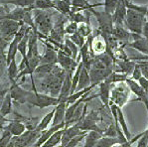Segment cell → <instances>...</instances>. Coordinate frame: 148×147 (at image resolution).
Instances as JSON below:
<instances>
[{"label": "cell", "mask_w": 148, "mask_h": 147, "mask_svg": "<svg viewBox=\"0 0 148 147\" xmlns=\"http://www.w3.org/2000/svg\"><path fill=\"white\" fill-rule=\"evenodd\" d=\"M99 92L97 96L101 98V101H102L104 106L106 107H109V101H110V92H111V89H112V85L110 83H106V81L101 82L99 83Z\"/></svg>", "instance_id": "cell-20"}, {"label": "cell", "mask_w": 148, "mask_h": 147, "mask_svg": "<svg viewBox=\"0 0 148 147\" xmlns=\"http://www.w3.org/2000/svg\"><path fill=\"white\" fill-rule=\"evenodd\" d=\"M9 94H10L13 103L23 105V103H27V99H28L30 92L22 89L17 83H14L11 85L9 89Z\"/></svg>", "instance_id": "cell-10"}, {"label": "cell", "mask_w": 148, "mask_h": 147, "mask_svg": "<svg viewBox=\"0 0 148 147\" xmlns=\"http://www.w3.org/2000/svg\"><path fill=\"white\" fill-rule=\"evenodd\" d=\"M127 8L125 6V0H119L117 7L115 9L114 13L112 14V21L114 25H120L124 26V20L126 17Z\"/></svg>", "instance_id": "cell-17"}, {"label": "cell", "mask_w": 148, "mask_h": 147, "mask_svg": "<svg viewBox=\"0 0 148 147\" xmlns=\"http://www.w3.org/2000/svg\"><path fill=\"white\" fill-rule=\"evenodd\" d=\"M136 147H148V128L142 132L141 137L137 140Z\"/></svg>", "instance_id": "cell-44"}, {"label": "cell", "mask_w": 148, "mask_h": 147, "mask_svg": "<svg viewBox=\"0 0 148 147\" xmlns=\"http://www.w3.org/2000/svg\"><path fill=\"white\" fill-rule=\"evenodd\" d=\"M12 138V135L10 134L7 131H4L2 132V135L0 136V147H6L9 141Z\"/></svg>", "instance_id": "cell-46"}, {"label": "cell", "mask_w": 148, "mask_h": 147, "mask_svg": "<svg viewBox=\"0 0 148 147\" xmlns=\"http://www.w3.org/2000/svg\"><path fill=\"white\" fill-rule=\"evenodd\" d=\"M117 120H118V124H119L122 132H123V134L125 135V137L127 138V140H130L131 133H130V131H129L128 126H127V122H126V120H125L123 111H122L121 107H118V106H117Z\"/></svg>", "instance_id": "cell-27"}, {"label": "cell", "mask_w": 148, "mask_h": 147, "mask_svg": "<svg viewBox=\"0 0 148 147\" xmlns=\"http://www.w3.org/2000/svg\"><path fill=\"white\" fill-rule=\"evenodd\" d=\"M72 74H67L65 80L62 83V88L60 90V94L58 96L59 103H66L71 94V89H72Z\"/></svg>", "instance_id": "cell-19"}, {"label": "cell", "mask_w": 148, "mask_h": 147, "mask_svg": "<svg viewBox=\"0 0 148 147\" xmlns=\"http://www.w3.org/2000/svg\"><path fill=\"white\" fill-rule=\"evenodd\" d=\"M41 133L42 132L38 131L37 129L26 130L20 136H13L11 140L14 144V147H33L40 137Z\"/></svg>", "instance_id": "cell-7"}, {"label": "cell", "mask_w": 148, "mask_h": 147, "mask_svg": "<svg viewBox=\"0 0 148 147\" xmlns=\"http://www.w3.org/2000/svg\"><path fill=\"white\" fill-rule=\"evenodd\" d=\"M125 83H126L127 87L129 88L130 92L137 96V101H140L141 103L145 105V107H146V109H147V113H148V94L147 92L138 85L137 82L131 80L130 78L127 79Z\"/></svg>", "instance_id": "cell-11"}, {"label": "cell", "mask_w": 148, "mask_h": 147, "mask_svg": "<svg viewBox=\"0 0 148 147\" xmlns=\"http://www.w3.org/2000/svg\"><path fill=\"white\" fill-rule=\"evenodd\" d=\"M142 77H143L142 76V72H141V69H140L139 65L136 63L135 67H134L132 73H131V75H130V77H129V78H130L131 80L135 81V82H138V80H139L140 78H142Z\"/></svg>", "instance_id": "cell-45"}, {"label": "cell", "mask_w": 148, "mask_h": 147, "mask_svg": "<svg viewBox=\"0 0 148 147\" xmlns=\"http://www.w3.org/2000/svg\"><path fill=\"white\" fill-rule=\"evenodd\" d=\"M120 143L119 139L117 137H108V136H102L101 139L97 141L95 147H112L114 144Z\"/></svg>", "instance_id": "cell-35"}, {"label": "cell", "mask_w": 148, "mask_h": 147, "mask_svg": "<svg viewBox=\"0 0 148 147\" xmlns=\"http://www.w3.org/2000/svg\"><path fill=\"white\" fill-rule=\"evenodd\" d=\"M141 35H142L144 38H146V39H148V21H147V20L145 21L144 25H143L142 34H141Z\"/></svg>", "instance_id": "cell-53"}, {"label": "cell", "mask_w": 148, "mask_h": 147, "mask_svg": "<svg viewBox=\"0 0 148 147\" xmlns=\"http://www.w3.org/2000/svg\"><path fill=\"white\" fill-rule=\"evenodd\" d=\"M9 44L10 43H8L6 40H4L1 37V35H0V53H5V50L8 48Z\"/></svg>", "instance_id": "cell-51"}, {"label": "cell", "mask_w": 148, "mask_h": 147, "mask_svg": "<svg viewBox=\"0 0 148 147\" xmlns=\"http://www.w3.org/2000/svg\"><path fill=\"white\" fill-rule=\"evenodd\" d=\"M64 129H65V128L55 132L41 147H57L58 146L59 144L61 143V139H62V136H63Z\"/></svg>", "instance_id": "cell-33"}, {"label": "cell", "mask_w": 148, "mask_h": 147, "mask_svg": "<svg viewBox=\"0 0 148 147\" xmlns=\"http://www.w3.org/2000/svg\"><path fill=\"white\" fill-rule=\"evenodd\" d=\"M90 85H92V82H90V74H88V71L85 67H83V69H82V71H81V75H79L78 87H77L76 92L85 90L86 88L90 87Z\"/></svg>", "instance_id": "cell-24"}, {"label": "cell", "mask_w": 148, "mask_h": 147, "mask_svg": "<svg viewBox=\"0 0 148 147\" xmlns=\"http://www.w3.org/2000/svg\"><path fill=\"white\" fill-rule=\"evenodd\" d=\"M54 113H55V108L53 110H51L50 112H48V113L45 115L42 119H41V120L39 121V123H38L37 127H36V129H37L38 131H40V132H43L44 130L48 129L49 125L52 123V120H53Z\"/></svg>", "instance_id": "cell-31"}, {"label": "cell", "mask_w": 148, "mask_h": 147, "mask_svg": "<svg viewBox=\"0 0 148 147\" xmlns=\"http://www.w3.org/2000/svg\"><path fill=\"white\" fill-rule=\"evenodd\" d=\"M129 77L123 73H118V72H112L108 78L106 79V82L110 83V85H115V83H125Z\"/></svg>", "instance_id": "cell-30"}, {"label": "cell", "mask_w": 148, "mask_h": 147, "mask_svg": "<svg viewBox=\"0 0 148 147\" xmlns=\"http://www.w3.org/2000/svg\"><path fill=\"white\" fill-rule=\"evenodd\" d=\"M45 44L44 54L41 55V64H57L58 60V49L55 48L48 41L42 40Z\"/></svg>", "instance_id": "cell-13"}, {"label": "cell", "mask_w": 148, "mask_h": 147, "mask_svg": "<svg viewBox=\"0 0 148 147\" xmlns=\"http://www.w3.org/2000/svg\"><path fill=\"white\" fill-rule=\"evenodd\" d=\"M9 10H10V9H9L6 5L4 6V5H1V4H0V18L5 16Z\"/></svg>", "instance_id": "cell-52"}, {"label": "cell", "mask_w": 148, "mask_h": 147, "mask_svg": "<svg viewBox=\"0 0 148 147\" xmlns=\"http://www.w3.org/2000/svg\"><path fill=\"white\" fill-rule=\"evenodd\" d=\"M111 35L117 40L119 43V47L124 48L127 44L129 43V40L131 38V34L128 30H126L124 26H120V25H114L113 26V30Z\"/></svg>", "instance_id": "cell-14"}, {"label": "cell", "mask_w": 148, "mask_h": 147, "mask_svg": "<svg viewBox=\"0 0 148 147\" xmlns=\"http://www.w3.org/2000/svg\"><path fill=\"white\" fill-rule=\"evenodd\" d=\"M86 133H88V132L83 131L77 124H73V125H70V126H68V127H65L62 139H61L60 147H65L69 143V141L71 139H73L76 136H79V135L86 134Z\"/></svg>", "instance_id": "cell-15"}, {"label": "cell", "mask_w": 148, "mask_h": 147, "mask_svg": "<svg viewBox=\"0 0 148 147\" xmlns=\"http://www.w3.org/2000/svg\"><path fill=\"white\" fill-rule=\"evenodd\" d=\"M137 83H138V85H139L140 87L148 94V80L147 79H145L144 77H142V78H140L139 80H138Z\"/></svg>", "instance_id": "cell-50"}, {"label": "cell", "mask_w": 148, "mask_h": 147, "mask_svg": "<svg viewBox=\"0 0 148 147\" xmlns=\"http://www.w3.org/2000/svg\"><path fill=\"white\" fill-rule=\"evenodd\" d=\"M103 136L102 132L99 131H88L85 138V145L84 147H95L99 139Z\"/></svg>", "instance_id": "cell-29"}, {"label": "cell", "mask_w": 148, "mask_h": 147, "mask_svg": "<svg viewBox=\"0 0 148 147\" xmlns=\"http://www.w3.org/2000/svg\"><path fill=\"white\" fill-rule=\"evenodd\" d=\"M65 126H66V123H62V124H58V125H55V126H51L50 128L44 130L42 133H41L40 137L38 138L37 141H36V143L33 145V147H41L48 139L50 138V137L52 136V135L54 134L55 132H57V131L65 128Z\"/></svg>", "instance_id": "cell-18"}, {"label": "cell", "mask_w": 148, "mask_h": 147, "mask_svg": "<svg viewBox=\"0 0 148 147\" xmlns=\"http://www.w3.org/2000/svg\"><path fill=\"white\" fill-rule=\"evenodd\" d=\"M66 109H67V103H59L58 105L55 106V113L53 120H52V126L65 123Z\"/></svg>", "instance_id": "cell-21"}, {"label": "cell", "mask_w": 148, "mask_h": 147, "mask_svg": "<svg viewBox=\"0 0 148 147\" xmlns=\"http://www.w3.org/2000/svg\"><path fill=\"white\" fill-rule=\"evenodd\" d=\"M78 33L81 34L83 37L88 38L90 35L92 34V29L90 27V24L88 23H79L78 28Z\"/></svg>", "instance_id": "cell-40"}, {"label": "cell", "mask_w": 148, "mask_h": 147, "mask_svg": "<svg viewBox=\"0 0 148 147\" xmlns=\"http://www.w3.org/2000/svg\"><path fill=\"white\" fill-rule=\"evenodd\" d=\"M6 72H7V76L9 81L11 82V85L16 83V78H17L18 74H19V69H18L17 63H16V59L12 60L10 62V64L7 65Z\"/></svg>", "instance_id": "cell-32"}, {"label": "cell", "mask_w": 148, "mask_h": 147, "mask_svg": "<svg viewBox=\"0 0 148 147\" xmlns=\"http://www.w3.org/2000/svg\"><path fill=\"white\" fill-rule=\"evenodd\" d=\"M27 103L32 106H37L41 108H46L50 106H56L59 103L58 98H53V96H49L46 94H41L38 92H30L27 99Z\"/></svg>", "instance_id": "cell-4"}, {"label": "cell", "mask_w": 148, "mask_h": 147, "mask_svg": "<svg viewBox=\"0 0 148 147\" xmlns=\"http://www.w3.org/2000/svg\"><path fill=\"white\" fill-rule=\"evenodd\" d=\"M69 39L72 41L74 44H76L77 46L79 47V49L82 48V47L85 45V43H86V39L85 37H83V36L81 35L79 33H75V34H73V35H71V36H69Z\"/></svg>", "instance_id": "cell-41"}, {"label": "cell", "mask_w": 148, "mask_h": 147, "mask_svg": "<svg viewBox=\"0 0 148 147\" xmlns=\"http://www.w3.org/2000/svg\"><path fill=\"white\" fill-rule=\"evenodd\" d=\"M112 147H123V145H122L121 143H116V144H114Z\"/></svg>", "instance_id": "cell-55"}, {"label": "cell", "mask_w": 148, "mask_h": 147, "mask_svg": "<svg viewBox=\"0 0 148 147\" xmlns=\"http://www.w3.org/2000/svg\"><path fill=\"white\" fill-rule=\"evenodd\" d=\"M125 6H126L127 9H130V10H133V11H135V12H138V13H140V14H143L146 16L148 5L134 4L130 1V0H125Z\"/></svg>", "instance_id": "cell-36"}, {"label": "cell", "mask_w": 148, "mask_h": 147, "mask_svg": "<svg viewBox=\"0 0 148 147\" xmlns=\"http://www.w3.org/2000/svg\"><path fill=\"white\" fill-rule=\"evenodd\" d=\"M94 88H95V85H92L90 87L86 88V89H85V90H79V92H75L74 94H70V96L67 99V105H72V103H76L77 101H79V98H82L85 94H88V92H92V90L94 89Z\"/></svg>", "instance_id": "cell-34"}, {"label": "cell", "mask_w": 148, "mask_h": 147, "mask_svg": "<svg viewBox=\"0 0 148 147\" xmlns=\"http://www.w3.org/2000/svg\"><path fill=\"white\" fill-rule=\"evenodd\" d=\"M22 25L23 23L14 21V20L0 19V35L8 43L12 42V40L14 39V36Z\"/></svg>", "instance_id": "cell-6"}, {"label": "cell", "mask_w": 148, "mask_h": 147, "mask_svg": "<svg viewBox=\"0 0 148 147\" xmlns=\"http://www.w3.org/2000/svg\"><path fill=\"white\" fill-rule=\"evenodd\" d=\"M2 130L7 131L13 137V136H20V135H22L27 130V128L22 121L14 119V120H9Z\"/></svg>", "instance_id": "cell-16"}, {"label": "cell", "mask_w": 148, "mask_h": 147, "mask_svg": "<svg viewBox=\"0 0 148 147\" xmlns=\"http://www.w3.org/2000/svg\"><path fill=\"white\" fill-rule=\"evenodd\" d=\"M102 135H103V136H108V137H117V130H116L115 124L113 123V124L108 125V127L104 130Z\"/></svg>", "instance_id": "cell-43"}, {"label": "cell", "mask_w": 148, "mask_h": 147, "mask_svg": "<svg viewBox=\"0 0 148 147\" xmlns=\"http://www.w3.org/2000/svg\"><path fill=\"white\" fill-rule=\"evenodd\" d=\"M78 28H79V24L76 23L74 21H71L69 22L67 25L65 26L64 30H65V35H73V34L78 32Z\"/></svg>", "instance_id": "cell-42"}, {"label": "cell", "mask_w": 148, "mask_h": 147, "mask_svg": "<svg viewBox=\"0 0 148 147\" xmlns=\"http://www.w3.org/2000/svg\"><path fill=\"white\" fill-rule=\"evenodd\" d=\"M57 64L60 66L62 69L66 71L67 74H74V72L76 71L77 67L79 66V62L77 60H74L72 57L67 56L66 54H64L62 51L59 50L58 51V60H57Z\"/></svg>", "instance_id": "cell-9"}, {"label": "cell", "mask_w": 148, "mask_h": 147, "mask_svg": "<svg viewBox=\"0 0 148 147\" xmlns=\"http://www.w3.org/2000/svg\"><path fill=\"white\" fill-rule=\"evenodd\" d=\"M64 1H67V2H70L71 3V0H64Z\"/></svg>", "instance_id": "cell-56"}, {"label": "cell", "mask_w": 148, "mask_h": 147, "mask_svg": "<svg viewBox=\"0 0 148 147\" xmlns=\"http://www.w3.org/2000/svg\"><path fill=\"white\" fill-rule=\"evenodd\" d=\"M64 44L66 45V46L68 47V48L70 49L71 53H72V58L74 59V60H77L79 55V48L78 46H77L76 44H74L71 40L69 39L68 37L65 38V41H64Z\"/></svg>", "instance_id": "cell-38"}, {"label": "cell", "mask_w": 148, "mask_h": 147, "mask_svg": "<svg viewBox=\"0 0 148 147\" xmlns=\"http://www.w3.org/2000/svg\"><path fill=\"white\" fill-rule=\"evenodd\" d=\"M145 21H146L145 15L130 10V9H127L126 17L124 20V26L130 33L141 35Z\"/></svg>", "instance_id": "cell-3"}, {"label": "cell", "mask_w": 148, "mask_h": 147, "mask_svg": "<svg viewBox=\"0 0 148 147\" xmlns=\"http://www.w3.org/2000/svg\"><path fill=\"white\" fill-rule=\"evenodd\" d=\"M8 119L6 118V117H4L3 115H2L1 113H0V129H3V127L6 125V123L8 122Z\"/></svg>", "instance_id": "cell-54"}, {"label": "cell", "mask_w": 148, "mask_h": 147, "mask_svg": "<svg viewBox=\"0 0 148 147\" xmlns=\"http://www.w3.org/2000/svg\"><path fill=\"white\" fill-rule=\"evenodd\" d=\"M90 13L95 15V17L97 18V22H99V30L101 31L102 34H112L113 30V21H112V15L108 14L104 11L99 12L97 11L95 8H90Z\"/></svg>", "instance_id": "cell-8"}, {"label": "cell", "mask_w": 148, "mask_h": 147, "mask_svg": "<svg viewBox=\"0 0 148 147\" xmlns=\"http://www.w3.org/2000/svg\"><path fill=\"white\" fill-rule=\"evenodd\" d=\"M118 1H119V0H104L103 11L106 13H108V14L112 15L117 7Z\"/></svg>", "instance_id": "cell-39"}, {"label": "cell", "mask_w": 148, "mask_h": 147, "mask_svg": "<svg viewBox=\"0 0 148 147\" xmlns=\"http://www.w3.org/2000/svg\"><path fill=\"white\" fill-rule=\"evenodd\" d=\"M66 75H67V73H66L65 70L62 69L57 64L55 66L54 70L52 71V73L40 81L39 92H38L49 94L53 98H58Z\"/></svg>", "instance_id": "cell-1"}, {"label": "cell", "mask_w": 148, "mask_h": 147, "mask_svg": "<svg viewBox=\"0 0 148 147\" xmlns=\"http://www.w3.org/2000/svg\"><path fill=\"white\" fill-rule=\"evenodd\" d=\"M37 0H0L1 5H14L20 8H32Z\"/></svg>", "instance_id": "cell-25"}, {"label": "cell", "mask_w": 148, "mask_h": 147, "mask_svg": "<svg viewBox=\"0 0 148 147\" xmlns=\"http://www.w3.org/2000/svg\"><path fill=\"white\" fill-rule=\"evenodd\" d=\"M54 4V9H56L58 12L61 14L65 15V16H69L71 10H72V6H71L70 2L64 1V0H52Z\"/></svg>", "instance_id": "cell-28"}, {"label": "cell", "mask_w": 148, "mask_h": 147, "mask_svg": "<svg viewBox=\"0 0 148 147\" xmlns=\"http://www.w3.org/2000/svg\"><path fill=\"white\" fill-rule=\"evenodd\" d=\"M28 8H20V7H16L12 10H9L7 12V14L4 17L0 18V19H10V20H14L17 22H21L23 23V18L25 16V13L27 12Z\"/></svg>", "instance_id": "cell-23"}, {"label": "cell", "mask_w": 148, "mask_h": 147, "mask_svg": "<svg viewBox=\"0 0 148 147\" xmlns=\"http://www.w3.org/2000/svg\"><path fill=\"white\" fill-rule=\"evenodd\" d=\"M137 64L139 65V67L141 69L142 76L148 80V63L147 62H137Z\"/></svg>", "instance_id": "cell-49"}, {"label": "cell", "mask_w": 148, "mask_h": 147, "mask_svg": "<svg viewBox=\"0 0 148 147\" xmlns=\"http://www.w3.org/2000/svg\"><path fill=\"white\" fill-rule=\"evenodd\" d=\"M86 134L79 135V136L74 137L73 139H71V140H70L69 143H68L65 147H77L79 143H81L82 141H83L84 139L86 138Z\"/></svg>", "instance_id": "cell-47"}, {"label": "cell", "mask_w": 148, "mask_h": 147, "mask_svg": "<svg viewBox=\"0 0 148 147\" xmlns=\"http://www.w3.org/2000/svg\"><path fill=\"white\" fill-rule=\"evenodd\" d=\"M57 64H40L36 68V70L33 73V79L35 77L38 80H42L45 77L48 76L49 74L52 73V71L54 70L55 66Z\"/></svg>", "instance_id": "cell-22"}, {"label": "cell", "mask_w": 148, "mask_h": 147, "mask_svg": "<svg viewBox=\"0 0 148 147\" xmlns=\"http://www.w3.org/2000/svg\"><path fill=\"white\" fill-rule=\"evenodd\" d=\"M130 92V90L125 83H120V85H113L110 92V101L116 105L118 107H122L127 103Z\"/></svg>", "instance_id": "cell-5"}, {"label": "cell", "mask_w": 148, "mask_h": 147, "mask_svg": "<svg viewBox=\"0 0 148 147\" xmlns=\"http://www.w3.org/2000/svg\"><path fill=\"white\" fill-rule=\"evenodd\" d=\"M130 34L131 38H132V42H129L126 45V47L137 50L140 54H143V55H148V39L144 38L142 35H138V34L134 33Z\"/></svg>", "instance_id": "cell-12"}, {"label": "cell", "mask_w": 148, "mask_h": 147, "mask_svg": "<svg viewBox=\"0 0 148 147\" xmlns=\"http://www.w3.org/2000/svg\"><path fill=\"white\" fill-rule=\"evenodd\" d=\"M54 8V4L52 0H37L33 6L32 10L34 9H39V10H47V9Z\"/></svg>", "instance_id": "cell-37"}, {"label": "cell", "mask_w": 148, "mask_h": 147, "mask_svg": "<svg viewBox=\"0 0 148 147\" xmlns=\"http://www.w3.org/2000/svg\"><path fill=\"white\" fill-rule=\"evenodd\" d=\"M7 70V62H6V54L0 53V78Z\"/></svg>", "instance_id": "cell-48"}, {"label": "cell", "mask_w": 148, "mask_h": 147, "mask_svg": "<svg viewBox=\"0 0 148 147\" xmlns=\"http://www.w3.org/2000/svg\"><path fill=\"white\" fill-rule=\"evenodd\" d=\"M12 105H13V101H12V98H11V96L8 92L1 101V105H0V113L3 115L4 117H6L8 114H10L11 112H12Z\"/></svg>", "instance_id": "cell-26"}, {"label": "cell", "mask_w": 148, "mask_h": 147, "mask_svg": "<svg viewBox=\"0 0 148 147\" xmlns=\"http://www.w3.org/2000/svg\"><path fill=\"white\" fill-rule=\"evenodd\" d=\"M34 23L38 31V35H42L43 37H48L53 29V20L50 14H48L46 10L34 9L32 10Z\"/></svg>", "instance_id": "cell-2"}]
</instances>
